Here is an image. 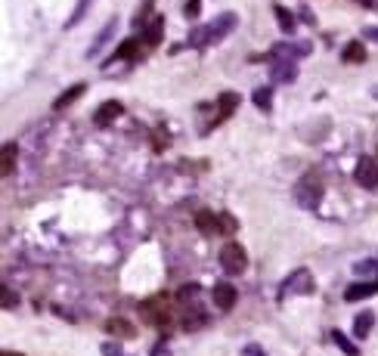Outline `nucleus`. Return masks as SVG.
Listing matches in <instances>:
<instances>
[{
  "mask_svg": "<svg viewBox=\"0 0 378 356\" xmlns=\"http://www.w3.org/2000/svg\"><path fill=\"white\" fill-rule=\"evenodd\" d=\"M236 28V13H224V16H217L211 25L205 28H196V31L189 34V44L192 47H208V44H217V40H224L226 34Z\"/></svg>",
  "mask_w": 378,
  "mask_h": 356,
  "instance_id": "f257e3e1",
  "label": "nucleus"
},
{
  "mask_svg": "<svg viewBox=\"0 0 378 356\" xmlns=\"http://www.w3.org/2000/svg\"><path fill=\"white\" fill-rule=\"evenodd\" d=\"M295 202L307 211L319 208V202H323V180H319L317 174H304L301 180L295 183Z\"/></svg>",
  "mask_w": 378,
  "mask_h": 356,
  "instance_id": "f03ea898",
  "label": "nucleus"
},
{
  "mask_svg": "<svg viewBox=\"0 0 378 356\" xmlns=\"http://www.w3.org/2000/svg\"><path fill=\"white\" fill-rule=\"evenodd\" d=\"M220 267H224L230 276L245 273V267H248V254H245V248H242L239 242H226V245L220 248Z\"/></svg>",
  "mask_w": 378,
  "mask_h": 356,
  "instance_id": "7ed1b4c3",
  "label": "nucleus"
},
{
  "mask_svg": "<svg viewBox=\"0 0 378 356\" xmlns=\"http://www.w3.org/2000/svg\"><path fill=\"white\" fill-rule=\"evenodd\" d=\"M140 313H143V319L152 322V325H168L170 322V307H168L165 295H159V297H152V301L140 304Z\"/></svg>",
  "mask_w": 378,
  "mask_h": 356,
  "instance_id": "20e7f679",
  "label": "nucleus"
},
{
  "mask_svg": "<svg viewBox=\"0 0 378 356\" xmlns=\"http://www.w3.org/2000/svg\"><path fill=\"white\" fill-rule=\"evenodd\" d=\"M354 180L360 183L363 189H378V161L375 158H360L354 168Z\"/></svg>",
  "mask_w": 378,
  "mask_h": 356,
  "instance_id": "39448f33",
  "label": "nucleus"
},
{
  "mask_svg": "<svg viewBox=\"0 0 378 356\" xmlns=\"http://www.w3.org/2000/svg\"><path fill=\"white\" fill-rule=\"evenodd\" d=\"M121 112H124V105H121L118 99H106V103L94 112V124H96V127H109L112 121L121 115Z\"/></svg>",
  "mask_w": 378,
  "mask_h": 356,
  "instance_id": "423d86ee",
  "label": "nucleus"
},
{
  "mask_svg": "<svg viewBox=\"0 0 378 356\" xmlns=\"http://www.w3.org/2000/svg\"><path fill=\"white\" fill-rule=\"evenodd\" d=\"M214 304H217L220 313H230L233 307H236V288H233L230 282L214 285Z\"/></svg>",
  "mask_w": 378,
  "mask_h": 356,
  "instance_id": "0eeeda50",
  "label": "nucleus"
},
{
  "mask_svg": "<svg viewBox=\"0 0 378 356\" xmlns=\"http://www.w3.org/2000/svg\"><path fill=\"white\" fill-rule=\"evenodd\" d=\"M282 288H285V295H289V291H295V295H310V291H313V276H310V269H298V273L291 276V279L285 282Z\"/></svg>",
  "mask_w": 378,
  "mask_h": 356,
  "instance_id": "6e6552de",
  "label": "nucleus"
},
{
  "mask_svg": "<svg viewBox=\"0 0 378 356\" xmlns=\"http://www.w3.org/2000/svg\"><path fill=\"white\" fill-rule=\"evenodd\" d=\"M295 77H298L295 62H289V59H276L273 66H270V81H276V84H289V81H295Z\"/></svg>",
  "mask_w": 378,
  "mask_h": 356,
  "instance_id": "1a4fd4ad",
  "label": "nucleus"
},
{
  "mask_svg": "<svg viewBox=\"0 0 378 356\" xmlns=\"http://www.w3.org/2000/svg\"><path fill=\"white\" fill-rule=\"evenodd\" d=\"M310 53V47L307 44H276L273 50H270V56H273V59H289V62H295L298 56H307Z\"/></svg>",
  "mask_w": 378,
  "mask_h": 356,
  "instance_id": "9d476101",
  "label": "nucleus"
},
{
  "mask_svg": "<svg viewBox=\"0 0 378 356\" xmlns=\"http://www.w3.org/2000/svg\"><path fill=\"white\" fill-rule=\"evenodd\" d=\"M378 291V282H356V285H351V288L344 291V301H363V297H372Z\"/></svg>",
  "mask_w": 378,
  "mask_h": 356,
  "instance_id": "9b49d317",
  "label": "nucleus"
},
{
  "mask_svg": "<svg viewBox=\"0 0 378 356\" xmlns=\"http://www.w3.org/2000/svg\"><path fill=\"white\" fill-rule=\"evenodd\" d=\"M236 105H239V96L236 94H220L217 99V115H214V121H226L236 112Z\"/></svg>",
  "mask_w": 378,
  "mask_h": 356,
  "instance_id": "f8f14e48",
  "label": "nucleus"
},
{
  "mask_svg": "<svg viewBox=\"0 0 378 356\" xmlns=\"http://www.w3.org/2000/svg\"><path fill=\"white\" fill-rule=\"evenodd\" d=\"M106 332L115 334V338H133V334H137V329H133L127 319H121V316H112L109 322H106Z\"/></svg>",
  "mask_w": 378,
  "mask_h": 356,
  "instance_id": "ddd939ff",
  "label": "nucleus"
},
{
  "mask_svg": "<svg viewBox=\"0 0 378 356\" xmlns=\"http://www.w3.org/2000/svg\"><path fill=\"white\" fill-rule=\"evenodd\" d=\"M161 31H165V19L155 16L152 22L146 25V31H143V38H140V40H146L149 47H159V44H161Z\"/></svg>",
  "mask_w": 378,
  "mask_h": 356,
  "instance_id": "4468645a",
  "label": "nucleus"
},
{
  "mask_svg": "<svg viewBox=\"0 0 378 356\" xmlns=\"http://www.w3.org/2000/svg\"><path fill=\"white\" fill-rule=\"evenodd\" d=\"M16 158H19V146L16 142H6L3 152H0V174H13V168H16Z\"/></svg>",
  "mask_w": 378,
  "mask_h": 356,
  "instance_id": "2eb2a0df",
  "label": "nucleus"
},
{
  "mask_svg": "<svg viewBox=\"0 0 378 356\" xmlns=\"http://www.w3.org/2000/svg\"><path fill=\"white\" fill-rule=\"evenodd\" d=\"M196 226L205 232V236H214V232H220L217 214H211V211H196Z\"/></svg>",
  "mask_w": 378,
  "mask_h": 356,
  "instance_id": "dca6fc26",
  "label": "nucleus"
},
{
  "mask_svg": "<svg viewBox=\"0 0 378 356\" xmlns=\"http://www.w3.org/2000/svg\"><path fill=\"white\" fill-rule=\"evenodd\" d=\"M84 90H87V84H75V87H68L66 94H62V96H59V99H56V103H53V109H56V112L68 109L71 103H78V99L84 96Z\"/></svg>",
  "mask_w": 378,
  "mask_h": 356,
  "instance_id": "f3484780",
  "label": "nucleus"
},
{
  "mask_svg": "<svg viewBox=\"0 0 378 356\" xmlns=\"http://www.w3.org/2000/svg\"><path fill=\"white\" fill-rule=\"evenodd\" d=\"M341 59L344 62H363L366 59V47H363V40H351V44L344 47V53H341Z\"/></svg>",
  "mask_w": 378,
  "mask_h": 356,
  "instance_id": "a211bd4d",
  "label": "nucleus"
},
{
  "mask_svg": "<svg viewBox=\"0 0 378 356\" xmlns=\"http://www.w3.org/2000/svg\"><path fill=\"white\" fill-rule=\"evenodd\" d=\"M372 325H375L372 313H360V316H356V322H354V334H356V338H366V334L372 332Z\"/></svg>",
  "mask_w": 378,
  "mask_h": 356,
  "instance_id": "6ab92c4d",
  "label": "nucleus"
},
{
  "mask_svg": "<svg viewBox=\"0 0 378 356\" xmlns=\"http://www.w3.org/2000/svg\"><path fill=\"white\" fill-rule=\"evenodd\" d=\"M252 99H254V105H258L261 112H270V109H273V90H270V87H258Z\"/></svg>",
  "mask_w": 378,
  "mask_h": 356,
  "instance_id": "aec40b11",
  "label": "nucleus"
},
{
  "mask_svg": "<svg viewBox=\"0 0 378 356\" xmlns=\"http://www.w3.org/2000/svg\"><path fill=\"white\" fill-rule=\"evenodd\" d=\"M137 50H140V40H124V44L115 50L112 62H118V59H133V56H137Z\"/></svg>",
  "mask_w": 378,
  "mask_h": 356,
  "instance_id": "412c9836",
  "label": "nucleus"
},
{
  "mask_svg": "<svg viewBox=\"0 0 378 356\" xmlns=\"http://www.w3.org/2000/svg\"><path fill=\"white\" fill-rule=\"evenodd\" d=\"M177 301H180V304H192V301H198V285H183V288L177 291Z\"/></svg>",
  "mask_w": 378,
  "mask_h": 356,
  "instance_id": "4be33fe9",
  "label": "nucleus"
},
{
  "mask_svg": "<svg viewBox=\"0 0 378 356\" xmlns=\"http://www.w3.org/2000/svg\"><path fill=\"white\" fill-rule=\"evenodd\" d=\"M276 19H279L282 31H295V19H291V13L285 10V6H276Z\"/></svg>",
  "mask_w": 378,
  "mask_h": 356,
  "instance_id": "5701e85b",
  "label": "nucleus"
},
{
  "mask_svg": "<svg viewBox=\"0 0 378 356\" xmlns=\"http://www.w3.org/2000/svg\"><path fill=\"white\" fill-rule=\"evenodd\" d=\"M332 338H335V344H338V347H341V350H344L347 356H356V353H360V350H356V347H354L351 341H347L341 332H332Z\"/></svg>",
  "mask_w": 378,
  "mask_h": 356,
  "instance_id": "b1692460",
  "label": "nucleus"
},
{
  "mask_svg": "<svg viewBox=\"0 0 378 356\" xmlns=\"http://www.w3.org/2000/svg\"><path fill=\"white\" fill-rule=\"evenodd\" d=\"M112 31H115V22H109V25H106V31H103V34H99V38L94 40V47H90V50H87V56H94V53H96V50H99V47H103V44H106V40H109V38H112Z\"/></svg>",
  "mask_w": 378,
  "mask_h": 356,
  "instance_id": "393cba45",
  "label": "nucleus"
},
{
  "mask_svg": "<svg viewBox=\"0 0 378 356\" xmlns=\"http://www.w3.org/2000/svg\"><path fill=\"white\" fill-rule=\"evenodd\" d=\"M217 223H220V232H236V220L230 214H217Z\"/></svg>",
  "mask_w": 378,
  "mask_h": 356,
  "instance_id": "a878e982",
  "label": "nucleus"
},
{
  "mask_svg": "<svg viewBox=\"0 0 378 356\" xmlns=\"http://www.w3.org/2000/svg\"><path fill=\"white\" fill-rule=\"evenodd\" d=\"M198 10H202V0H187V6H183L187 16H198Z\"/></svg>",
  "mask_w": 378,
  "mask_h": 356,
  "instance_id": "bb28decb",
  "label": "nucleus"
},
{
  "mask_svg": "<svg viewBox=\"0 0 378 356\" xmlns=\"http://www.w3.org/2000/svg\"><path fill=\"white\" fill-rule=\"evenodd\" d=\"M16 304H19V301H16V295H13L10 288H3V307H6V310H13Z\"/></svg>",
  "mask_w": 378,
  "mask_h": 356,
  "instance_id": "cd10ccee",
  "label": "nucleus"
},
{
  "mask_svg": "<svg viewBox=\"0 0 378 356\" xmlns=\"http://www.w3.org/2000/svg\"><path fill=\"white\" fill-rule=\"evenodd\" d=\"M363 38H369V40H375V44H378V25H366V28H363Z\"/></svg>",
  "mask_w": 378,
  "mask_h": 356,
  "instance_id": "c85d7f7f",
  "label": "nucleus"
},
{
  "mask_svg": "<svg viewBox=\"0 0 378 356\" xmlns=\"http://www.w3.org/2000/svg\"><path fill=\"white\" fill-rule=\"evenodd\" d=\"M242 356H263L258 347H245V350H242Z\"/></svg>",
  "mask_w": 378,
  "mask_h": 356,
  "instance_id": "c756f323",
  "label": "nucleus"
},
{
  "mask_svg": "<svg viewBox=\"0 0 378 356\" xmlns=\"http://www.w3.org/2000/svg\"><path fill=\"white\" fill-rule=\"evenodd\" d=\"M0 356H22V353H13V350H3V353H0Z\"/></svg>",
  "mask_w": 378,
  "mask_h": 356,
  "instance_id": "7c9ffc66",
  "label": "nucleus"
}]
</instances>
